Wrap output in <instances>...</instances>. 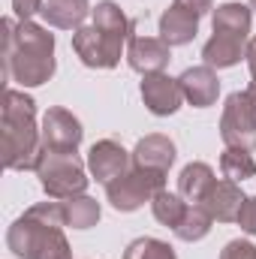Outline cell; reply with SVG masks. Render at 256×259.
Here are the masks:
<instances>
[{
	"label": "cell",
	"instance_id": "3",
	"mask_svg": "<svg viewBox=\"0 0 256 259\" xmlns=\"http://www.w3.org/2000/svg\"><path fill=\"white\" fill-rule=\"evenodd\" d=\"M3 166L12 172H36L42 160V133L36 127V103L24 91L3 94Z\"/></svg>",
	"mask_w": 256,
	"mask_h": 259
},
{
	"label": "cell",
	"instance_id": "5",
	"mask_svg": "<svg viewBox=\"0 0 256 259\" xmlns=\"http://www.w3.org/2000/svg\"><path fill=\"white\" fill-rule=\"evenodd\" d=\"M160 190H166V175L163 172H151V169L133 166L127 175H121L112 184H106V199L112 202L115 211H139Z\"/></svg>",
	"mask_w": 256,
	"mask_h": 259
},
{
	"label": "cell",
	"instance_id": "31",
	"mask_svg": "<svg viewBox=\"0 0 256 259\" xmlns=\"http://www.w3.org/2000/svg\"><path fill=\"white\" fill-rule=\"evenodd\" d=\"M247 94H250V100L256 103V81H250V84H247Z\"/></svg>",
	"mask_w": 256,
	"mask_h": 259
},
{
	"label": "cell",
	"instance_id": "13",
	"mask_svg": "<svg viewBox=\"0 0 256 259\" xmlns=\"http://www.w3.org/2000/svg\"><path fill=\"white\" fill-rule=\"evenodd\" d=\"M172 163H175V142L169 136H163V133L145 136L133 148V166H139V169H151V172L169 175Z\"/></svg>",
	"mask_w": 256,
	"mask_h": 259
},
{
	"label": "cell",
	"instance_id": "23",
	"mask_svg": "<svg viewBox=\"0 0 256 259\" xmlns=\"http://www.w3.org/2000/svg\"><path fill=\"white\" fill-rule=\"evenodd\" d=\"M211 223H214V217L205 211V205H187V214H184V220L172 229L181 241H187V244H193V241H202L208 232H211Z\"/></svg>",
	"mask_w": 256,
	"mask_h": 259
},
{
	"label": "cell",
	"instance_id": "7",
	"mask_svg": "<svg viewBox=\"0 0 256 259\" xmlns=\"http://www.w3.org/2000/svg\"><path fill=\"white\" fill-rule=\"evenodd\" d=\"M39 133H42V151H55V154H75L81 145V136H84L81 121L61 106H55L42 115Z\"/></svg>",
	"mask_w": 256,
	"mask_h": 259
},
{
	"label": "cell",
	"instance_id": "29",
	"mask_svg": "<svg viewBox=\"0 0 256 259\" xmlns=\"http://www.w3.org/2000/svg\"><path fill=\"white\" fill-rule=\"evenodd\" d=\"M175 3H178V6H184L187 12H193V15H199V18H202L205 12H211V9H214V0H175Z\"/></svg>",
	"mask_w": 256,
	"mask_h": 259
},
{
	"label": "cell",
	"instance_id": "18",
	"mask_svg": "<svg viewBox=\"0 0 256 259\" xmlns=\"http://www.w3.org/2000/svg\"><path fill=\"white\" fill-rule=\"evenodd\" d=\"M211 24H214V33H226V36H235L241 42H250L253 15H250V6H244V3H223V6H217L214 15H211Z\"/></svg>",
	"mask_w": 256,
	"mask_h": 259
},
{
	"label": "cell",
	"instance_id": "21",
	"mask_svg": "<svg viewBox=\"0 0 256 259\" xmlns=\"http://www.w3.org/2000/svg\"><path fill=\"white\" fill-rule=\"evenodd\" d=\"M187 205H190V202H184V196L172 193V190H160V193L151 199V211H154L157 223H163V226H169V229H175V226L184 220Z\"/></svg>",
	"mask_w": 256,
	"mask_h": 259
},
{
	"label": "cell",
	"instance_id": "17",
	"mask_svg": "<svg viewBox=\"0 0 256 259\" xmlns=\"http://www.w3.org/2000/svg\"><path fill=\"white\" fill-rule=\"evenodd\" d=\"M241 58H247V42L226 36V33H214L202 46V61L211 69H229V66L241 64Z\"/></svg>",
	"mask_w": 256,
	"mask_h": 259
},
{
	"label": "cell",
	"instance_id": "26",
	"mask_svg": "<svg viewBox=\"0 0 256 259\" xmlns=\"http://www.w3.org/2000/svg\"><path fill=\"white\" fill-rule=\"evenodd\" d=\"M220 259H256V244L244 241V238H235L220 250Z\"/></svg>",
	"mask_w": 256,
	"mask_h": 259
},
{
	"label": "cell",
	"instance_id": "24",
	"mask_svg": "<svg viewBox=\"0 0 256 259\" xmlns=\"http://www.w3.org/2000/svg\"><path fill=\"white\" fill-rule=\"evenodd\" d=\"M124 259H178V256H175V250H172L166 241L145 235V238L130 241L127 250H124Z\"/></svg>",
	"mask_w": 256,
	"mask_h": 259
},
{
	"label": "cell",
	"instance_id": "15",
	"mask_svg": "<svg viewBox=\"0 0 256 259\" xmlns=\"http://www.w3.org/2000/svg\"><path fill=\"white\" fill-rule=\"evenodd\" d=\"M196 33H199V15H193L187 12L184 6H178V3H172L163 15H160V39L166 42V46H187L196 39Z\"/></svg>",
	"mask_w": 256,
	"mask_h": 259
},
{
	"label": "cell",
	"instance_id": "14",
	"mask_svg": "<svg viewBox=\"0 0 256 259\" xmlns=\"http://www.w3.org/2000/svg\"><path fill=\"white\" fill-rule=\"evenodd\" d=\"M247 196L241 193V187L229 178L217 181L211 187V193L205 196V211L217 220V223H238V214H241V205H244Z\"/></svg>",
	"mask_w": 256,
	"mask_h": 259
},
{
	"label": "cell",
	"instance_id": "20",
	"mask_svg": "<svg viewBox=\"0 0 256 259\" xmlns=\"http://www.w3.org/2000/svg\"><path fill=\"white\" fill-rule=\"evenodd\" d=\"M100 202L91 199V196H72V199H64V217H66V226L72 229H91L100 223Z\"/></svg>",
	"mask_w": 256,
	"mask_h": 259
},
{
	"label": "cell",
	"instance_id": "30",
	"mask_svg": "<svg viewBox=\"0 0 256 259\" xmlns=\"http://www.w3.org/2000/svg\"><path fill=\"white\" fill-rule=\"evenodd\" d=\"M247 66H250V78L256 81V36L247 42Z\"/></svg>",
	"mask_w": 256,
	"mask_h": 259
},
{
	"label": "cell",
	"instance_id": "25",
	"mask_svg": "<svg viewBox=\"0 0 256 259\" xmlns=\"http://www.w3.org/2000/svg\"><path fill=\"white\" fill-rule=\"evenodd\" d=\"M36 259H72L69 241H66V235H64V226H58V229H52L46 235V241H42Z\"/></svg>",
	"mask_w": 256,
	"mask_h": 259
},
{
	"label": "cell",
	"instance_id": "12",
	"mask_svg": "<svg viewBox=\"0 0 256 259\" xmlns=\"http://www.w3.org/2000/svg\"><path fill=\"white\" fill-rule=\"evenodd\" d=\"M178 84H181V94H184V103H190L193 109H208L217 103V94H220V78L211 66H190L178 75Z\"/></svg>",
	"mask_w": 256,
	"mask_h": 259
},
{
	"label": "cell",
	"instance_id": "4",
	"mask_svg": "<svg viewBox=\"0 0 256 259\" xmlns=\"http://www.w3.org/2000/svg\"><path fill=\"white\" fill-rule=\"evenodd\" d=\"M39 184L49 199H72L88 190V169L78 160V154H55V151H42V160L36 166Z\"/></svg>",
	"mask_w": 256,
	"mask_h": 259
},
{
	"label": "cell",
	"instance_id": "9",
	"mask_svg": "<svg viewBox=\"0 0 256 259\" xmlns=\"http://www.w3.org/2000/svg\"><path fill=\"white\" fill-rule=\"evenodd\" d=\"M139 94H142V103L148 106V112L157 115V118H169V115H175V112L181 109V103H184V94H181L178 78H172V75H166V72L142 75V88H139Z\"/></svg>",
	"mask_w": 256,
	"mask_h": 259
},
{
	"label": "cell",
	"instance_id": "27",
	"mask_svg": "<svg viewBox=\"0 0 256 259\" xmlns=\"http://www.w3.org/2000/svg\"><path fill=\"white\" fill-rule=\"evenodd\" d=\"M238 226H241V232H247V235L256 238V196H247L244 199L241 214H238Z\"/></svg>",
	"mask_w": 256,
	"mask_h": 259
},
{
	"label": "cell",
	"instance_id": "11",
	"mask_svg": "<svg viewBox=\"0 0 256 259\" xmlns=\"http://www.w3.org/2000/svg\"><path fill=\"white\" fill-rule=\"evenodd\" d=\"M52 229H58V226H52V223L39 220L36 214L24 211V214L9 226V232H6V247H9L18 259H36L42 241H46V235H49Z\"/></svg>",
	"mask_w": 256,
	"mask_h": 259
},
{
	"label": "cell",
	"instance_id": "6",
	"mask_svg": "<svg viewBox=\"0 0 256 259\" xmlns=\"http://www.w3.org/2000/svg\"><path fill=\"white\" fill-rule=\"evenodd\" d=\"M220 139L226 148L256 151V103L247 91H235L226 97L220 115Z\"/></svg>",
	"mask_w": 256,
	"mask_h": 259
},
{
	"label": "cell",
	"instance_id": "10",
	"mask_svg": "<svg viewBox=\"0 0 256 259\" xmlns=\"http://www.w3.org/2000/svg\"><path fill=\"white\" fill-rule=\"evenodd\" d=\"M169 61H172V46H166L160 36L136 33V21H133V33L127 42V64L142 75H151V72H163Z\"/></svg>",
	"mask_w": 256,
	"mask_h": 259
},
{
	"label": "cell",
	"instance_id": "22",
	"mask_svg": "<svg viewBox=\"0 0 256 259\" xmlns=\"http://www.w3.org/2000/svg\"><path fill=\"white\" fill-rule=\"evenodd\" d=\"M220 172H223V178L241 184V181H247V178L256 175V160L250 157V151H244V148H226L220 154Z\"/></svg>",
	"mask_w": 256,
	"mask_h": 259
},
{
	"label": "cell",
	"instance_id": "1",
	"mask_svg": "<svg viewBox=\"0 0 256 259\" xmlns=\"http://www.w3.org/2000/svg\"><path fill=\"white\" fill-rule=\"evenodd\" d=\"M55 33L36 21L3 18V75L21 88H39L55 75Z\"/></svg>",
	"mask_w": 256,
	"mask_h": 259
},
{
	"label": "cell",
	"instance_id": "19",
	"mask_svg": "<svg viewBox=\"0 0 256 259\" xmlns=\"http://www.w3.org/2000/svg\"><path fill=\"white\" fill-rule=\"evenodd\" d=\"M214 184H217L214 169L208 163H199V160L187 163L181 169V175H178V193L184 196V202H190V205H202Z\"/></svg>",
	"mask_w": 256,
	"mask_h": 259
},
{
	"label": "cell",
	"instance_id": "2",
	"mask_svg": "<svg viewBox=\"0 0 256 259\" xmlns=\"http://www.w3.org/2000/svg\"><path fill=\"white\" fill-rule=\"evenodd\" d=\"M133 21L115 0H103L91 12V24L72 33V52L91 69H115L127 52Z\"/></svg>",
	"mask_w": 256,
	"mask_h": 259
},
{
	"label": "cell",
	"instance_id": "28",
	"mask_svg": "<svg viewBox=\"0 0 256 259\" xmlns=\"http://www.w3.org/2000/svg\"><path fill=\"white\" fill-rule=\"evenodd\" d=\"M42 3L46 0H12V12L18 21H30L36 12H42Z\"/></svg>",
	"mask_w": 256,
	"mask_h": 259
},
{
	"label": "cell",
	"instance_id": "32",
	"mask_svg": "<svg viewBox=\"0 0 256 259\" xmlns=\"http://www.w3.org/2000/svg\"><path fill=\"white\" fill-rule=\"evenodd\" d=\"M250 9H256V0H250Z\"/></svg>",
	"mask_w": 256,
	"mask_h": 259
},
{
	"label": "cell",
	"instance_id": "8",
	"mask_svg": "<svg viewBox=\"0 0 256 259\" xmlns=\"http://www.w3.org/2000/svg\"><path fill=\"white\" fill-rule=\"evenodd\" d=\"M133 169V154L124 151V145H118L115 139H100L91 145L88 151V172L100 181V184H112L115 178L127 175Z\"/></svg>",
	"mask_w": 256,
	"mask_h": 259
},
{
	"label": "cell",
	"instance_id": "16",
	"mask_svg": "<svg viewBox=\"0 0 256 259\" xmlns=\"http://www.w3.org/2000/svg\"><path fill=\"white\" fill-rule=\"evenodd\" d=\"M94 9H91V3L88 0H46L42 3V18H46V24H52V27H58V30H78V27H84V18L91 15Z\"/></svg>",
	"mask_w": 256,
	"mask_h": 259
}]
</instances>
